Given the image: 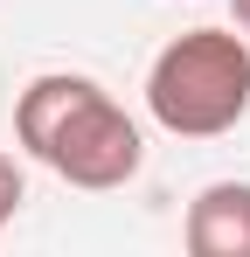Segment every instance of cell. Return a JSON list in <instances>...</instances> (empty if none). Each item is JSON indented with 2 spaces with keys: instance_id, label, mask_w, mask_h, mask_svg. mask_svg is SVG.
<instances>
[{
  "instance_id": "cell-1",
  "label": "cell",
  "mask_w": 250,
  "mask_h": 257,
  "mask_svg": "<svg viewBox=\"0 0 250 257\" xmlns=\"http://www.w3.org/2000/svg\"><path fill=\"white\" fill-rule=\"evenodd\" d=\"M14 139L35 153L49 174H63L70 188H125L139 160H146V139L125 118V104L104 84L90 77H70V70H49L21 90L14 104Z\"/></svg>"
},
{
  "instance_id": "cell-3",
  "label": "cell",
  "mask_w": 250,
  "mask_h": 257,
  "mask_svg": "<svg viewBox=\"0 0 250 257\" xmlns=\"http://www.w3.org/2000/svg\"><path fill=\"white\" fill-rule=\"evenodd\" d=\"M181 236L195 257H250V181H208L188 202Z\"/></svg>"
},
{
  "instance_id": "cell-4",
  "label": "cell",
  "mask_w": 250,
  "mask_h": 257,
  "mask_svg": "<svg viewBox=\"0 0 250 257\" xmlns=\"http://www.w3.org/2000/svg\"><path fill=\"white\" fill-rule=\"evenodd\" d=\"M21 202H28V181H21V167L0 153V229L14 222V209H21Z\"/></svg>"
},
{
  "instance_id": "cell-5",
  "label": "cell",
  "mask_w": 250,
  "mask_h": 257,
  "mask_svg": "<svg viewBox=\"0 0 250 257\" xmlns=\"http://www.w3.org/2000/svg\"><path fill=\"white\" fill-rule=\"evenodd\" d=\"M229 21H236V28L250 35V0H229Z\"/></svg>"
},
{
  "instance_id": "cell-2",
  "label": "cell",
  "mask_w": 250,
  "mask_h": 257,
  "mask_svg": "<svg viewBox=\"0 0 250 257\" xmlns=\"http://www.w3.org/2000/svg\"><path fill=\"white\" fill-rule=\"evenodd\" d=\"M146 111L174 139H222L250 111V42L229 28H188L146 70Z\"/></svg>"
}]
</instances>
